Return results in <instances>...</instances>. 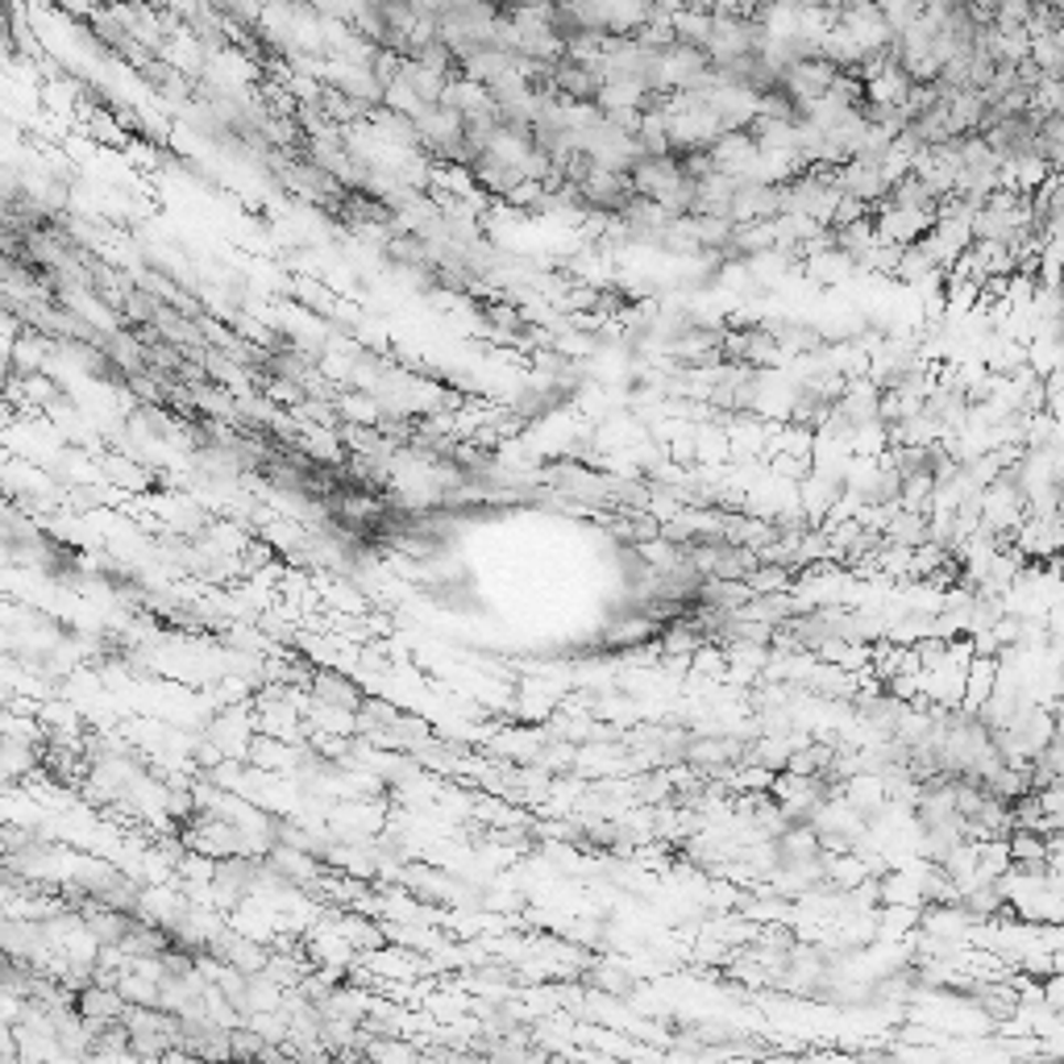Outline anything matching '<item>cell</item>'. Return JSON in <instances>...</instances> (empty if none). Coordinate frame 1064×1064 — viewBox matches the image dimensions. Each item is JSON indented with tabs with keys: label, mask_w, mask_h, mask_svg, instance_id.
Masks as SVG:
<instances>
[{
	"label": "cell",
	"mask_w": 1064,
	"mask_h": 1064,
	"mask_svg": "<svg viewBox=\"0 0 1064 1064\" xmlns=\"http://www.w3.org/2000/svg\"><path fill=\"white\" fill-rule=\"evenodd\" d=\"M316 695H321V703H337V707H350V711L362 703L358 686L345 683L342 674H329V669L316 674Z\"/></svg>",
	"instance_id": "obj_2"
},
{
	"label": "cell",
	"mask_w": 1064,
	"mask_h": 1064,
	"mask_svg": "<svg viewBox=\"0 0 1064 1064\" xmlns=\"http://www.w3.org/2000/svg\"><path fill=\"white\" fill-rule=\"evenodd\" d=\"M75 1010L88 1019V1023H121L126 1014V998L109 986H84L75 993Z\"/></svg>",
	"instance_id": "obj_1"
}]
</instances>
